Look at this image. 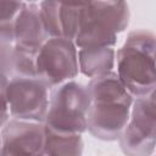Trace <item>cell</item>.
I'll return each mask as SVG.
<instances>
[{
    "label": "cell",
    "instance_id": "6da1fadb",
    "mask_svg": "<svg viewBox=\"0 0 156 156\" xmlns=\"http://www.w3.org/2000/svg\"><path fill=\"white\" fill-rule=\"evenodd\" d=\"M155 50L154 33L136 29L128 34L123 46L115 55L117 76L133 98L155 91Z\"/></svg>",
    "mask_w": 156,
    "mask_h": 156
},
{
    "label": "cell",
    "instance_id": "7a4b0ae2",
    "mask_svg": "<svg viewBox=\"0 0 156 156\" xmlns=\"http://www.w3.org/2000/svg\"><path fill=\"white\" fill-rule=\"evenodd\" d=\"M129 23L126 0H91L84 9L74 44L78 48L113 46Z\"/></svg>",
    "mask_w": 156,
    "mask_h": 156
},
{
    "label": "cell",
    "instance_id": "3957f363",
    "mask_svg": "<svg viewBox=\"0 0 156 156\" xmlns=\"http://www.w3.org/2000/svg\"><path fill=\"white\" fill-rule=\"evenodd\" d=\"M90 98L87 87L67 80L50 89L44 124L62 133L83 134L87 132V112Z\"/></svg>",
    "mask_w": 156,
    "mask_h": 156
},
{
    "label": "cell",
    "instance_id": "277c9868",
    "mask_svg": "<svg viewBox=\"0 0 156 156\" xmlns=\"http://www.w3.org/2000/svg\"><path fill=\"white\" fill-rule=\"evenodd\" d=\"M117 140L126 155L149 156L154 154L156 146L155 91L133 101L128 123Z\"/></svg>",
    "mask_w": 156,
    "mask_h": 156
},
{
    "label": "cell",
    "instance_id": "5b68a950",
    "mask_svg": "<svg viewBox=\"0 0 156 156\" xmlns=\"http://www.w3.org/2000/svg\"><path fill=\"white\" fill-rule=\"evenodd\" d=\"M35 72L49 89L76 78L79 66L74 41L63 37L48 38L37 55Z\"/></svg>",
    "mask_w": 156,
    "mask_h": 156
},
{
    "label": "cell",
    "instance_id": "8992f818",
    "mask_svg": "<svg viewBox=\"0 0 156 156\" xmlns=\"http://www.w3.org/2000/svg\"><path fill=\"white\" fill-rule=\"evenodd\" d=\"M6 98L9 113L13 118L44 122L49 105V88L38 77H11Z\"/></svg>",
    "mask_w": 156,
    "mask_h": 156
},
{
    "label": "cell",
    "instance_id": "52a82bcc",
    "mask_svg": "<svg viewBox=\"0 0 156 156\" xmlns=\"http://www.w3.org/2000/svg\"><path fill=\"white\" fill-rule=\"evenodd\" d=\"M132 104L99 100L90 101L87 112V130L104 141L117 140L128 123Z\"/></svg>",
    "mask_w": 156,
    "mask_h": 156
},
{
    "label": "cell",
    "instance_id": "ba28073f",
    "mask_svg": "<svg viewBox=\"0 0 156 156\" xmlns=\"http://www.w3.org/2000/svg\"><path fill=\"white\" fill-rule=\"evenodd\" d=\"M1 155H43L44 122L7 119L1 132Z\"/></svg>",
    "mask_w": 156,
    "mask_h": 156
},
{
    "label": "cell",
    "instance_id": "9c48e42d",
    "mask_svg": "<svg viewBox=\"0 0 156 156\" xmlns=\"http://www.w3.org/2000/svg\"><path fill=\"white\" fill-rule=\"evenodd\" d=\"M48 35L40 18L39 5L24 1V5L15 23V49L32 55H38Z\"/></svg>",
    "mask_w": 156,
    "mask_h": 156
},
{
    "label": "cell",
    "instance_id": "30bf717a",
    "mask_svg": "<svg viewBox=\"0 0 156 156\" xmlns=\"http://www.w3.org/2000/svg\"><path fill=\"white\" fill-rule=\"evenodd\" d=\"M116 51L112 46L79 48L78 66L79 71L89 78L112 71L115 66Z\"/></svg>",
    "mask_w": 156,
    "mask_h": 156
},
{
    "label": "cell",
    "instance_id": "8fae6325",
    "mask_svg": "<svg viewBox=\"0 0 156 156\" xmlns=\"http://www.w3.org/2000/svg\"><path fill=\"white\" fill-rule=\"evenodd\" d=\"M83 146L82 134L56 132L45 126L43 155H82Z\"/></svg>",
    "mask_w": 156,
    "mask_h": 156
},
{
    "label": "cell",
    "instance_id": "7c38bea8",
    "mask_svg": "<svg viewBox=\"0 0 156 156\" xmlns=\"http://www.w3.org/2000/svg\"><path fill=\"white\" fill-rule=\"evenodd\" d=\"M63 38L74 40L82 13L91 0H56Z\"/></svg>",
    "mask_w": 156,
    "mask_h": 156
},
{
    "label": "cell",
    "instance_id": "4fadbf2b",
    "mask_svg": "<svg viewBox=\"0 0 156 156\" xmlns=\"http://www.w3.org/2000/svg\"><path fill=\"white\" fill-rule=\"evenodd\" d=\"M23 5V0H0V40L13 43L15 23Z\"/></svg>",
    "mask_w": 156,
    "mask_h": 156
},
{
    "label": "cell",
    "instance_id": "5bb4252c",
    "mask_svg": "<svg viewBox=\"0 0 156 156\" xmlns=\"http://www.w3.org/2000/svg\"><path fill=\"white\" fill-rule=\"evenodd\" d=\"M13 43L0 40V74L13 76Z\"/></svg>",
    "mask_w": 156,
    "mask_h": 156
},
{
    "label": "cell",
    "instance_id": "9a60e30c",
    "mask_svg": "<svg viewBox=\"0 0 156 156\" xmlns=\"http://www.w3.org/2000/svg\"><path fill=\"white\" fill-rule=\"evenodd\" d=\"M7 83H9V77L0 74V108L7 110V98H6V89H7Z\"/></svg>",
    "mask_w": 156,
    "mask_h": 156
},
{
    "label": "cell",
    "instance_id": "2e32d148",
    "mask_svg": "<svg viewBox=\"0 0 156 156\" xmlns=\"http://www.w3.org/2000/svg\"><path fill=\"white\" fill-rule=\"evenodd\" d=\"M9 116H10V113H9V111H7V110L0 108V129H1V128H2V126L7 122Z\"/></svg>",
    "mask_w": 156,
    "mask_h": 156
},
{
    "label": "cell",
    "instance_id": "e0dca14e",
    "mask_svg": "<svg viewBox=\"0 0 156 156\" xmlns=\"http://www.w3.org/2000/svg\"><path fill=\"white\" fill-rule=\"evenodd\" d=\"M23 1H26V2H35L38 0H23Z\"/></svg>",
    "mask_w": 156,
    "mask_h": 156
},
{
    "label": "cell",
    "instance_id": "ac0fdd59",
    "mask_svg": "<svg viewBox=\"0 0 156 156\" xmlns=\"http://www.w3.org/2000/svg\"><path fill=\"white\" fill-rule=\"evenodd\" d=\"M0 155H1V135H0Z\"/></svg>",
    "mask_w": 156,
    "mask_h": 156
}]
</instances>
